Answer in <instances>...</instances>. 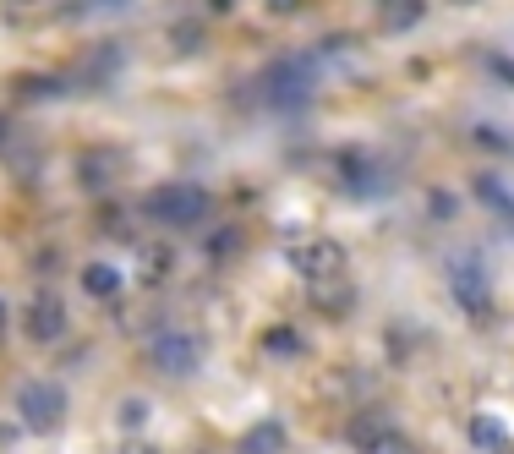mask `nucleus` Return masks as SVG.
I'll return each instance as SVG.
<instances>
[{
    "label": "nucleus",
    "mask_w": 514,
    "mask_h": 454,
    "mask_svg": "<svg viewBox=\"0 0 514 454\" xmlns=\"http://www.w3.org/2000/svg\"><path fill=\"white\" fill-rule=\"evenodd\" d=\"M121 454H159V449H154V444H126Z\"/></svg>",
    "instance_id": "4468645a"
},
{
    "label": "nucleus",
    "mask_w": 514,
    "mask_h": 454,
    "mask_svg": "<svg viewBox=\"0 0 514 454\" xmlns=\"http://www.w3.org/2000/svg\"><path fill=\"white\" fill-rule=\"evenodd\" d=\"M148 214H154L159 225H197V219L208 214V192L203 186H159V192L148 197Z\"/></svg>",
    "instance_id": "20e7f679"
},
{
    "label": "nucleus",
    "mask_w": 514,
    "mask_h": 454,
    "mask_svg": "<svg viewBox=\"0 0 514 454\" xmlns=\"http://www.w3.org/2000/svg\"><path fill=\"white\" fill-rule=\"evenodd\" d=\"M432 203H438V208H432V214H438V219H449V214H454V197H449V192H438V197H432Z\"/></svg>",
    "instance_id": "ddd939ff"
},
{
    "label": "nucleus",
    "mask_w": 514,
    "mask_h": 454,
    "mask_svg": "<svg viewBox=\"0 0 514 454\" xmlns=\"http://www.w3.org/2000/svg\"><path fill=\"white\" fill-rule=\"evenodd\" d=\"M312 88H318V72H312V61H301V55H285V61H274L263 72V99L274 104V110H296V104H307Z\"/></svg>",
    "instance_id": "f03ea898"
},
{
    "label": "nucleus",
    "mask_w": 514,
    "mask_h": 454,
    "mask_svg": "<svg viewBox=\"0 0 514 454\" xmlns=\"http://www.w3.org/2000/svg\"><path fill=\"white\" fill-rule=\"evenodd\" d=\"M236 454H285V427H279V422L252 427V433L236 444Z\"/></svg>",
    "instance_id": "1a4fd4ad"
},
{
    "label": "nucleus",
    "mask_w": 514,
    "mask_h": 454,
    "mask_svg": "<svg viewBox=\"0 0 514 454\" xmlns=\"http://www.w3.org/2000/svg\"><path fill=\"white\" fill-rule=\"evenodd\" d=\"M197 362H203V340H197V334L165 329V334L154 340V367L170 372V378H192Z\"/></svg>",
    "instance_id": "39448f33"
},
{
    "label": "nucleus",
    "mask_w": 514,
    "mask_h": 454,
    "mask_svg": "<svg viewBox=\"0 0 514 454\" xmlns=\"http://www.w3.org/2000/svg\"><path fill=\"white\" fill-rule=\"evenodd\" d=\"M443 274H449L454 301H460L471 318H493V279H487V269H482V258H476V252H449Z\"/></svg>",
    "instance_id": "f257e3e1"
},
{
    "label": "nucleus",
    "mask_w": 514,
    "mask_h": 454,
    "mask_svg": "<svg viewBox=\"0 0 514 454\" xmlns=\"http://www.w3.org/2000/svg\"><path fill=\"white\" fill-rule=\"evenodd\" d=\"M471 444L487 449V454H504V449H509V438H504V427H498V416H476V422H471Z\"/></svg>",
    "instance_id": "9d476101"
},
{
    "label": "nucleus",
    "mask_w": 514,
    "mask_h": 454,
    "mask_svg": "<svg viewBox=\"0 0 514 454\" xmlns=\"http://www.w3.org/2000/svg\"><path fill=\"white\" fill-rule=\"evenodd\" d=\"M268 6H274V11H296L301 0H268Z\"/></svg>",
    "instance_id": "2eb2a0df"
},
{
    "label": "nucleus",
    "mask_w": 514,
    "mask_h": 454,
    "mask_svg": "<svg viewBox=\"0 0 514 454\" xmlns=\"http://www.w3.org/2000/svg\"><path fill=\"white\" fill-rule=\"evenodd\" d=\"M17 416L22 427H33V433H55V427L66 422V389L55 378H33L17 389Z\"/></svg>",
    "instance_id": "7ed1b4c3"
},
{
    "label": "nucleus",
    "mask_w": 514,
    "mask_h": 454,
    "mask_svg": "<svg viewBox=\"0 0 514 454\" xmlns=\"http://www.w3.org/2000/svg\"><path fill=\"white\" fill-rule=\"evenodd\" d=\"M121 285H126L121 269H110V263H83V290L93 301H115V296H121Z\"/></svg>",
    "instance_id": "6e6552de"
},
{
    "label": "nucleus",
    "mask_w": 514,
    "mask_h": 454,
    "mask_svg": "<svg viewBox=\"0 0 514 454\" xmlns=\"http://www.w3.org/2000/svg\"><path fill=\"white\" fill-rule=\"evenodd\" d=\"M487 66H493V72H498V77H504V83L514 88V61H509V55H487Z\"/></svg>",
    "instance_id": "f8f14e48"
},
{
    "label": "nucleus",
    "mask_w": 514,
    "mask_h": 454,
    "mask_svg": "<svg viewBox=\"0 0 514 454\" xmlns=\"http://www.w3.org/2000/svg\"><path fill=\"white\" fill-rule=\"evenodd\" d=\"M268 351L290 356V351H296V334H290V329H274V334H268Z\"/></svg>",
    "instance_id": "9b49d317"
},
{
    "label": "nucleus",
    "mask_w": 514,
    "mask_h": 454,
    "mask_svg": "<svg viewBox=\"0 0 514 454\" xmlns=\"http://www.w3.org/2000/svg\"><path fill=\"white\" fill-rule=\"evenodd\" d=\"M28 340H39V345H55L66 334V307H61V296H50V290H39V296L28 301Z\"/></svg>",
    "instance_id": "423d86ee"
},
{
    "label": "nucleus",
    "mask_w": 514,
    "mask_h": 454,
    "mask_svg": "<svg viewBox=\"0 0 514 454\" xmlns=\"http://www.w3.org/2000/svg\"><path fill=\"white\" fill-rule=\"evenodd\" d=\"M296 269L323 285V279L345 274V247H340V241H307V247L296 252Z\"/></svg>",
    "instance_id": "0eeeda50"
}]
</instances>
